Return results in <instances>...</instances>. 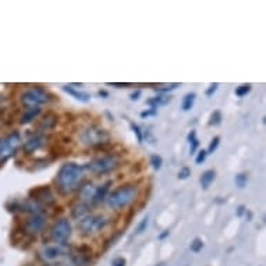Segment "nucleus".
<instances>
[{"mask_svg":"<svg viewBox=\"0 0 266 266\" xmlns=\"http://www.w3.org/2000/svg\"><path fill=\"white\" fill-rule=\"evenodd\" d=\"M84 180V168L74 162H67L60 168L56 176V184L63 195H69L73 191L80 188Z\"/></svg>","mask_w":266,"mask_h":266,"instance_id":"obj_1","label":"nucleus"},{"mask_svg":"<svg viewBox=\"0 0 266 266\" xmlns=\"http://www.w3.org/2000/svg\"><path fill=\"white\" fill-rule=\"evenodd\" d=\"M138 196V187L134 184H126L112 191L106 198V203L112 209H121L134 202Z\"/></svg>","mask_w":266,"mask_h":266,"instance_id":"obj_2","label":"nucleus"},{"mask_svg":"<svg viewBox=\"0 0 266 266\" xmlns=\"http://www.w3.org/2000/svg\"><path fill=\"white\" fill-rule=\"evenodd\" d=\"M80 140L87 147H99V145L107 144L110 141V135L106 130L100 128V127L91 126L87 127L81 131Z\"/></svg>","mask_w":266,"mask_h":266,"instance_id":"obj_3","label":"nucleus"},{"mask_svg":"<svg viewBox=\"0 0 266 266\" xmlns=\"http://www.w3.org/2000/svg\"><path fill=\"white\" fill-rule=\"evenodd\" d=\"M119 163L120 158L117 155L109 154L95 158L93 161H91L87 165V169L92 173H95V175H105V173H109V172L114 170L119 166Z\"/></svg>","mask_w":266,"mask_h":266,"instance_id":"obj_4","label":"nucleus"},{"mask_svg":"<svg viewBox=\"0 0 266 266\" xmlns=\"http://www.w3.org/2000/svg\"><path fill=\"white\" fill-rule=\"evenodd\" d=\"M109 223H110V219L106 217L105 215H89L78 222V229L84 236H93L103 230Z\"/></svg>","mask_w":266,"mask_h":266,"instance_id":"obj_5","label":"nucleus"},{"mask_svg":"<svg viewBox=\"0 0 266 266\" xmlns=\"http://www.w3.org/2000/svg\"><path fill=\"white\" fill-rule=\"evenodd\" d=\"M48 102H50L49 92L39 87L28 88L21 93V103L27 107H39Z\"/></svg>","mask_w":266,"mask_h":266,"instance_id":"obj_6","label":"nucleus"},{"mask_svg":"<svg viewBox=\"0 0 266 266\" xmlns=\"http://www.w3.org/2000/svg\"><path fill=\"white\" fill-rule=\"evenodd\" d=\"M70 254V247L62 243H53V244L43 245L38 251V257L43 262H55L62 259L66 255Z\"/></svg>","mask_w":266,"mask_h":266,"instance_id":"obj_7","label":"nucleus"},{"mask_svg":"<svg viewBox=\"0 0 266 266\" xmlns=\"http://www.w3.org/2000/svg\"><path fill=\"white\" fill-rule=\"evenodd\" d=\"M20 145H21V137L18 133L10 134L4 140L0 141V163L8 161L17 152Z\"/></svg>","mask_w":266,"mask_h":266,"instance_id":"obj_8","label":"nucleus"},{"mask_svg":"<svg viewBox=\"0 0 266 266\" xmlns=\"http://www.w3.org/2000/svg\"><path fill=\"white\" fill-rule=\"evenodd\" d=\"M71 233H73V227L69 219H59L55 222V224L52 226V230H50V237L55 243H62L66 244V241H69V238L71 237Z\"/></svg>","mask_w":266,"mask_h":266,"instance_id":"obj_9","label":"nucleus"},{"mask_svg":"<svg viewBox=\"0 0 266 266\" xmlns=\"http://www.w3.org/2000/svg\"><path fill=\"white\" fill-rule=\"evenodd\" d=\"M29 195H31V199H34L35 202L42 205V206L43 205L49 206V205H53L56 202L55 194H53V191L49 187H38V188L31 189Z\"/></svg>","mask_w":266,"mask_h":266,"instance_id":"obj_10","label":"nucleus"},{"mask_svg":"<svg viewBox=\"0 0 266 266\" xmlns=\"http://www.w3.org/2000/svg\"><path fill=\"white\" fill-rule=\"evenodd\" d=\"M10 210H20V212H25V213H31V215H36V213H43L42 205L35 202L34 199H24V201H13L11 205H8Z\"/></svg>","mask_w":266,"mask_h":266,"instance_id":"obj_11","label":"nucleus"},{"mask_svg":"<svg viewBox=\"0 0 266 266\" xmlns=\"http://www.w3.org/2000/svg\"><path fill=\"white\" fill-rule=\"evenodd\" d=\"M46 216L43 213H36V215H31V216L25 220L24 223V230L27 234H38L43 230L45 224H46Z\"/></svg>","mask_w":266,"mask_h":266,"instance_id":"obj_12","label":"nucleus"},{"mask_svg":"<svg viewBox=\"0 0 266 266\" xmlns=\"http://www.w3.org/2000/svg\"><path fill=\"white\" fill-rule=\"evenodd\" d=\"M46 144H48V137L43 135V134H36V135L31 137V138H28V140L24 142V151L27 154H32V152L39 151Z\"/></svg>","mask_w":266,"mask_h":266,"instance_id":"obj_13","label":"nucleus"},{"mask_svg":"<svg viewBox=\"0 0 266 266\" xmlns=\"http://www.w3.org/2000/svg\"><path fill=\"white\" fill-rule=\"evenodd\" d=\"M96 192V185L93 182H85L84 185L80 187V198L83 199V202L91 203L93 199V195Z\"/></svg>","mask_w":266,"mask_h":266,"instance_id":"obj_14","label":"nucleus"},{"mask_svg":"<svg viewBox=\"0 0 266 266\" xmlns=\"http://www.w3.org/2000/svg\"><path fill=\"white\" fill-rule=\"evenodd\" d=\"M91 215V209H89V203H85V202H80L77 203L73 209H71V216L73 219H76V220H83L87 216H89Z\"/></svg>","mask_w":266,"mask_h":266,"instance_id":"obj_15","label":"nucleus"},{"mask_svg":"<svg viewBox=\"0 0 266 266\" xmlns=\"http://www.w3.org/2000/svg\"><path fill=\"white\" fill-rule=\"evenodd\" d=\"M41 112H42L41 107H27V109L24 110V113H22L20 123H21V124H29L31 121H34V120L41 114Z\"/></svg>","mask_w":266,"mask_h":266,"instance_id":"obj_16","label":"nucleus"},{"mask_svg":"<svg viewBox=\"0 0 266 266\" xmlns=\"http://www.w3.org/2000/svg\"><path fill=\"white\" fill-rule=\"evenodd\" d=\"M110 185H112V181L109 180V181H106L105 184L96 187V192H95V195H93L92 203H99L102 202V201H105L106 198H107V192H109V189H110Z\"/></svg>","mask_w":266,"mask_h":266,"instance_id":"obj_17","label":"nucleus"},{"mask_svg":"<svg viewBox=\"0 0 266 266\" xmlns=\"http://www.w3.org/2000/svg\"><path fill=\"white\" fill-rule=\"evenodd\" d=\"M57 124V116L53 114V113H48L43 120H41V124H39V130L41 133H45V131H49L52 128H55V126Z\"/></svg>","mask_w":266,"mask_h":266,"instance_id":"obj_18","label":"nucleus"},{"mask_svg":"<svg viewBox=\"0 0 266 266\" xmlns=\"http://www.w3.org/2000/svg\"><path fill=\"white\" fill-rule=\"evenodd\" d=\"M63 91L67 92V93H70L71 96H74V98L78 99V100H81V102H88L89 98H91V95H89V93L77 91V89H74L71 85H66V87H63Z\"/></svg>","mask_w":266,"mask_h":266,"instance_id":"obj_19","label":"nucleus"},{"mask_svg":"<svg viewBox=\"0 0 266 266\" xmlns=\"http://www.w3.org/2000/svg\"><path fill=\"white\" fill-rule=\"evenodd\" d=\"M71 259H73V264H74V266H88L89 265V262H91V258H89L87 254H84V252H81V251L73 254Z\"/></svg>","mask_w":266,"mask_h":266,"instance_id":"obj_20","label":"nucleus"},{"mask_svg":"<svg viewBox=\"0 0 266 266\" xmlns=\"http://www.w3.org/2000/svg\"><path fill=\"white\" fill-rule=\"evenodd\" d=\"M215 177H216V172H215V170H206V172H203L202 176H201V178H199L202 188L203 189L209 188V185L213 182Z\"/></svg>","mask_w":266,"mask_h":266,"instance_id":"obj_21","label":"nucleus"},{"mask_svg":"<svg viewBox=\"0 0 266 266\" xmlns=\"http://www.w3.org/2000/svg\"><path fill=\"white\" fill-rule=\"evenodd\" d=\"M170 100H172V96H169V95H159V96H155V98L149 99V100H148V105L152 106L154 109H158V106L168 105Z\"/></svg>","mask_w":266,"mask_h":266,"instance_id":"obj_22","label":"nucleus"},{"mask_svg":"<svg viewBox=\"0 0 266 266\" xmlns=\"http://www.w3.org/2000/svg\"><path fill=\"white\" fill-rule=\"evenodd\" d=\"M195 98H196V95L194 93V92H189V93H187V95L184 96V99H182V103H181V109L184 110V112H188L189 109H192V106H194V103H195Z\"/></svg>","mask_w":266,"mask_h":266,"instance_id":"obj_23","label":"nucleus"},{"mask_svg":"<svg viewBox=\"0 0 266 266\" xmlns=\"http://www.w3.org/2000/svg\"><path fill=\"white\" fill-rule=\"evenodd\" d=\"M187 141H188L189 144V154H194L198 147H199V141L196 138V133L195 131H191L188 134V137H187Z\"/></svg>","mask_w":266,"mask_h":266,"instance_id":"obj_24","label":"nucleus"},{"mask_svg":"<svg viewBox=\"0 0 266 266\" xmlns=\"http://www.w3.org/2000/svg\"><path fill=\"white\" fill-rule=\"evenodd\" d=\"M234 181H236V185H237L238 188H244L245 185H247V181H248V177H247L245 173H240V175L236 176Z\"/></svg>","mask_w":266,"mask_h":266,"instance_id":"obj_25","label":"nucleus"},{"mask_svg":"<svg viewBox=\"0 0 266 266\" xmlns=\"http://www.w3.org/2000/svg\"><path fill=\"white\" fill-rule=\"evenodd\" d=\"M202 248H203V241L201 238H194V241H192L191 245H189V250L192 252H195V254H198Z\"/></svg>","mask_w":266,"mask_h":266,"instance_id":"obj_26","label":"nucleus"},{"mask_svg":"<svg viewBox=\"0 0 266 266\" xmlns=\"http://www.w3.org/2000/svg\"><path fill=\"white\" fill-rule=\"evenodd\" d=\"M220 123H222V113L219 112V110H215V112L212 113V116H210L209 126H219Z\"/></svg>","mask_w":266,"mask_h":266,"instance_id":"obj_27","label":"nucleus"},{"mask_svg":"<svg viewBox=\"0 0 266 266\" xmlns=\"http://www.w3.org/2000/svg\"><path fill=\"white\" fill-rule=\"evenodd\" d=\"M250 91H251V85L250 84L240 85L237 89H236V95H237L238 98H243L247 93H250Z\"/></svg>","mask_w":266,"mask_h":266,"instance_id":"obj_28","label":"nucleus"},{"mask_svg":"<svg viewBox=\"0 0 266 266\" xmlns=\"http://www.w3.org/2000/svg\"><path fill=\"white\" fill-rule=\"evenodd\" d=\"M151 165H152V168L155 170H159L162 168V165H163V159H162V156L159 155H152L151 156Z\"/></svg>","mask_w":266,"mask_h":266,"instance_id":"obj_29","label":"nucleus"},{"mask_svg":"<svg viewBox=\"0 0 266 266\" xmlns=\"http://www.w3.org/2000/svg\"><path fill=\"white\" fill-rule=\"evenodd\" d=\"M177 87H180V84H170V85H163V87H159V88H155V91L156 92H161V93H168V92L173 91L176 89Z\"/></svg>","mask_w":266,"mask_h":266,"instance_id":"obj_30","label":"nucleus"},{"mask_svg":"<svg viewBox=\"0 0 266 266\" xmlns=\"http://www.w3.org/2000/svg\"><path fill=\"white\" fill-rule=\"evenodd\" d=\"M130 127H131V130H133V133L137 135V140H138V142L140 144H142V141H144V135H142V133H141V128L140 126H137L135 123H130Z\"/></svg>","mask_w":266,"mask_h":266,"instance_id":"obj_31","label":"nucleus"},{"mask_svg":"<svg viewBox=\"0 0 266 266\" xmlns=\"http://www.w3.org/2000/svg\"><path fill=\"white\" fill-rule=\"evenodd\" d=\"M219 144H220V137H215L213 140L210 141L209 147H208V151H206V154H213L215 151L217 149V147H219Z\"/></svg>","mask_w":266,"mask_h":266,"instance_id":"obj_32","label":"nucleus"},{"mask_svg":"<svg viewBox=\"0 0 266 266\" xmlns=\"http://www.w3.org/2000/svg\"><path fill=\"white\" fill-rule=\"evenodd\" d=\"M148 220H149V219H148V216H147V217H144V219H142V220H141L140 224H138V226H137V230H135V233H137V234H142V233H144V231L147 230V227H148Z\"/></svg>","mask_w":266,"mask_h":266,"instance_id":"obj_33","label":"nucleus"},{"mask_svg":"<svg viewBox=\"0 0 266 266\" xmlns=\"http://www.w3.org/2000/svg\"><path fill=\"white\" fill-rule=\"evenodd\" d=\"M206 156H208V154H206V151H199L198 152V155H196L195 158V163L196 165H202L203 162H205V159H206Z\"/></svg>","mask_w":266,"mask_h":266,"instance_id":"obj_34","label":"nucleus"},{"mask_svg":"<svg viewBox=\"0 0 266 266\" xmlns=\"http://www.w3.org/2000/svg\"><path fill=\"white\" fill-rule=\"evenodd\" d=\"M189 176H191V169L182 168L181 170H180V173H178V178H180V180H185V178H188Z\"/></svg>","mask_w":266,"mask_h":266,"instance_id":"obj_35","label":"nucleus"},{"mask_svg":"<svg viewBox=\"0 0 266 266\" xmlns=\"http://www.w3.org/2000/svg\"><path fill=\"white\" fill-rule=\"evenodd\" d=\"M158 113V109H154V107H151L149 110H145V112L141 113V117L142 119H145V117H149V116H155Z\"/></svg>","mask_w":266,"mask_h":266,"instance_id":"obj_36","label":"nucleus"},{"mask_svg":"<svg viewBox=\"0 0 266 266\" xmlns=\"http://www.w3.org/2000/svg\"><path fill=\"white\" fill-rule=\"evenodd\" d=\"M217 87H219V84H217V83H215V84L210 85L209 88L206 89V95H208V96H210L212 93H215V92H216V89H217Z\"/></svg>","mask_w":266,"mask_h":266,"instance_id":"obj_37","label":"nucleus"},{"mask_svg":"<svg viewBox=\"0 0 266 266\" xmlns=\"http://www.w3.org/2000/svg\"><path fill=\"white\" fill-rule=\"evenodd\" d=\"M112 266H126V259L124 258H117L113 261Z\"/></svg>","mask_w":266,"mask_h":266,"instance_id":"obj_38","label":"nucleus"},{"mask_svg":"<svg viewBox=\"0 0 266 266\" xmlns=\"http://www.w3.org/2000/svg\"><path fill=\"white\" fill-rule=\"evenodd\" d=\"M141 96V89H137L135 92H133L131 95H130V98H131V100H138Z\"/></svg>","mask_w":266,"mask_h":266,"instance_id":"obj_39","label":"nucleus"},{"mask_svg":"<svg viewBox=\"0 0 266 266\" xmlns=\"http://www.w3.org/2000/svg\"><path fill=\"white\" fill-rule=\"evenodd\" d=\"M245 206L244 205H241V206H238V209H237V216H243L244 215V212H245Z\"/></svg>","mask_w":266,"mask_h":266,"instance_id":"obj_40","label":"nucleus"},{"mask_svg":"<svg viewBox=\"0 0 266 266\" xmlns=\"http://www.w3.org/2000/svg\"><path fill=\"white\" fill-rule=\"evenodd\" d=\"M169 234H170V231L165 230L162 234H159V240H165L166 237H169Z\"/></svg>","mask_w":266,"mask_h":266,"instance_id":"obj_41","label":"nucleus"},{"mask_svg":"<svg viewBox=\"0 0 266 266\" xmlns=\"http://www.w3.org/2000/svg\"><path fill=\"white\" fill-rule=\"evenodd\" d=\"M98 95L100 96V98H107V96H109V93H107L106 91H103V89H100V91L98 92Z\"/></svg>","mask_w":266,"mask_h":266,"instance_id":"obj_42","label":"nucleus"},{"mask_svg":"<svg viewBox=\"0 0 266 266\" xmlns=\"http://www.w3.org/2000/svg\"><path fill=\"white\" fill-rule=\"evenodd\" d=\"M110 85H114V87H128L130 84H117V83H114V84H110Z\"/></svg>","mask_w":266,"mask_h":266,"instance_id":"obj_43","label":"nucleus"},{"mask_svg":"<svg viewBox=\"0 0 266 266\" xmlns=\"http://www.w3.org/2000/svg\"><path fill=\"white\" fill-rule=\"evenodd\" d=\"M156 266H168V265H166L165 262H161V264H158V265H156Z\"/></svg>","mask_w":266,"mask_h":266,"instance_id":"obj_44","label":"nucleus"},{"mask_svg":"<svg viewBox=\"0 0 266 266\" xmlns=\"http://www.w3.org/2000/svg\"><path fill=\"white\" fill-rule=\"evenodd\" d=\"M49 266H66L63 264H55V265H49Z\"/></svg>","mask_w":266,"mask_h":266,"instance_id":"obj_45","label":"nucleus"},{"mask_svg":"<svg viewBox=\"0 0 266 266\" xmlns=\"http://www.w3.org/2000/svg\"><path fill=\"white\" fill-rule=\"evenodd\" d=\"M27 266H31V265H27Z\"/></svg>","mask_w":266,"mask_h":266,"instance_id":"obj_46","label":"nucleus"},{"mask_svg":"<svg viewBox=\"0 0 266 266\" xmlns=\"http://www.w3.org/2000/svg\"><path fill=\"white\" fill-rule=\"evenodd\" d=\"M0 141H1V140H0Z\"/></svg>","mask_w":266,"mask_h":266,"instance_id":"obj_47","label":"nucleus"}]
</instances>
